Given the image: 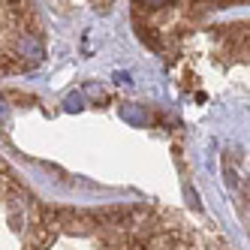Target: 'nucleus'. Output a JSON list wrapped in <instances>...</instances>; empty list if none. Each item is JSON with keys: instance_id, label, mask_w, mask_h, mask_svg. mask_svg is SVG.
<instances>
[{"instance_id": "1", "label": "nucleus", "mask_w": 250, "mask_h": 250, "mask_svg": "<svg viewBox=\"0 0 250 250\" xmlns=\"http://www.w3.org/2000/svg\"><path fill=\"white\" fill-rule=\"evenodd\" d=\"M0 250H205L196 226L157 202H45L0 157Z\"/></svg>"}, {"instance_id": "2", "label": "nucleus", "mask_w": 250, "mask_h": 250, "mask_svg": "<svg viewBox=\"0 0 250 250\" xmlns=\"http://www.w3.org/2000/svg\"><path fill=\"white\" fill-rule=\"evenodd\" d=\"M45 58V24L33 0H0V79L24 76Z\"/></svg>"}]
</instances>
